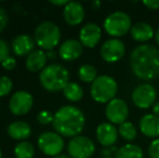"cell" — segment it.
Listing matches in <instances>:
<instances>
[{
    "instance_id": "obj_1",
    "label": "cell",
    "mask_w": 159,
    "mask_h": 158,
    "mask_svg": "<svg viewBox=\"0 0 159 158\" xmlns=\"http://www.w3.org/2000/svg\"><path fill=\"white\" fill-rule=\"evenodd\" d=\"M130 68L138 79L149 82L159 76V49L153 44L136 46L130 53Z\"/></svg>"
},
{
    "instance_id": "obj_2",
    "label": "cell",
    "mask_w": 159,
    "mask_h": 158,
    "mask_svg": "<svg viewBox=\"0 0 159 158\" xmlns=\"http://www.w3.org/2000/svg\"><path fill=\"white\" fill-rule=\"evenodd\" d=\"M53 128L62 137L75 138L80 135L86 126L82 111L74 105H65L57 111L53 117Z\"/></svg>"
},
{
    "instance_id": "obj_3",
    "label": "cell",
    "mask_w": 159,
    "mask_h": 158,
    "mask_svg": "<svg viewBox=\"0 0 159 158\" xmlns=\"http://www.w3.org/2000/svg\"><path fill=\"white\" fill-rule=\"evenodd\" d=\"M39 80L47 91L59 92L63 91L69 82V73L61 64H50L40 73Z\"/></svg>"
},
{
    "instance_id": "obj_4",
    "label": "cell",
    "mask_w": 159,
    "mask_h": 158,
    "mask_svg": "<svg viewBox=\"0 0 159 158\" xmlns=\"http://www.w3.org/2000/svg\"><path fill=\"white\" fill-rule=\"evenodd\" d=\"M118 92V84L109 75H100L91 84L90 95L96 103L107 104L116 97Z\"/></svg>"
},
{
    "instance_id": "obj_5",
    "label": "cell",
    "mask_w": 159,
    "mask_h": 158,
    "mask_svg": "<svg viewBox=\"0 0 159 158\" xmlns=\"http://www.w3.org/2000/svg\"><path fill=\"white\" fill-rule=\"evenodd\" d=\"M132 20L128 13L124 11H115L105 17L103 22V28L111 38H118L126 36L132 27Z\"/></svg>"
},
{
    "instance_id": "obj_6",
    "label": "cell",
    "mask_w": 159,
    "mask_h": 158,
    "mask_svg": "<svg viewBox=\"0 0 159 158\" xmlns=\"http://www.w3.org/2000/svg\"><path fill=\"white\" fill-rule=\"evenodd\" d=\"M61 40L60 27L53 22L44 21L35 29V42L43 50H53Z\"/></svg>"
},
{
    "instance_id": "obj_7",
    "label": "cell",
    "mask_w": 159,
    "mask_h": 158,
    "mask_svg": "<svg viewBox=\"0 0 159 158\" xmlns=\"http://www.w3.org/2000/svg\"><path fill=\"white\" fill-rule=\"evenodd\" d=\"M157 99V90L149 82H143L133 89L131 94L132 103L140 110L153 107Z\"/></svg>"
},
{
    "instance_id": "obj_8",
    "label": "cell",
    "mask_w": 159,
    "mask_h": 158,
    "mask_svg": "<svg viewBox=\"0 0 159 158\" xmlns=\"http://www.w3.org/2000/svg\"><path fill=\"white\" fill-rule=\"evenodd\" d=\"M67 152L71 158H90L95 153V144L86 135H77L69 140Z\"/></svg>"
},
{
    "instance_id": "obj_9",
    "label": "cell",
    "mask_w": 159,
    "mask_h": 158,
    "mask_svg": "<svg viewBox=\"0 0 159 158\" xmlns=\"http://www.w3.org/2000/svg\"><path fill=\"white\" fill-rule=\"evenodd\" d=\"M38 147L44 155L55 157L64 148V139L57 132H43L38 137Z\"/></svg>"
},
{
    "instance_id": "obj_10",
    "label": "cell",
    "mask_w": 159,
    "mask_h": 158,
    "mask_svg": "<svg viewBox=\"0 0 159 158\" xmlns=\"http://www.w3.org/2000/svg\"><path fill=\"white\" fill-rule=\"evenodd\" d=\"M105 116L108 122L113 124H121L127 121L129 117V106L125 100L120 97H115L106 104Z\"/></svg>"
},
{
    "instance_id": "obj_11",
    "label": "cell",
    "mask_w": 159,
    "mask_h": 158,
    "mask_svg": "<svg viewBox=\"0 0 159 158\" xmlns=\"http://www.w3.org/2000/svg\"><path fill=\"white\" fill-rule=\"evenodd\" d=\"M126 53V46L118 38H109L105 40L100 49L101 57L106 63H117L124 57Z\"/></svg>"
},
{
    "instance_id": "obj_12",
    "label": "cell",
    "mask_w": 159,
    "mask_h": 158,
    "mask_svg": "<svg viewBox=\"0 0 159 158\" xmlns=\"http://www.w3.org/2000/svg\"><path fill=\"white\" fill-rule=\"evenodd\" d=\"M34 99L33 95L27 91H17L11 97L9 102V108L11 113L16 116H23L30 113L33 108Z\"/></svg>"
},
{
    "instance_id": "obj_13",
    "label": "cell",
    "mask_w": 159,
    "mask_h": 158,
    "mask_svg": "<svg viewBox=\"0 0 159 158\" xmlns=\"http://www.w3.org/2000/svg\"><path fill=\"white\" fill-rule=\"evenodd\" d=\"M95 137L98 142L103 147H111L115 146L118 141V128H116L115 124H111L108 121L101 122L95 130Z\"/></svg>"
},
{
    "instance_id": "obj_14",
    "label": "cell",
    "mask_w": 159,
    "mask_h": 158,
    "mask_svg": "<svg viewBox=\"0 0 159 158\" xmlns=\"http://www.w3.org/2000/svg\"><path fill=\"white\" fill-rule=\"evenodd\" d=\"M102 38V29L95 23H88L79 32V41L84 47L93 49Z\"/></svg>"
},
{
    "instance_id": "obj_15",
    "label": "cell",
    "mask_w": 159,
    "mask_h": 158,
    "mask_svg": "<svg viewBox=\"0 0 159 158\" xmlns=\"http://www.w3.org/2000/svg\"><path fill=\"white\" fill-rule=\"evenodd\" d=\"M84 8L80 2L77 1H69L64 7L63 10V17L68 25L77 26L82 23L84 20Z\"/></svg>"
},
{
    "instance_id": "obj_16",
    "label": "cell",
    "mask_w": 159,
    "mask_h": 158,
    "mask_svg": "<svg viewBox=\"0 0 159 158\" xmlns=\"http://www.w3.org/2000/svg\"><path fill=\"white\" fill-rule=\"evenodd\" d=\"M139 129L144 137L157 139L159 137V116L155 114H145L139 120Z\"/></svg>"
},
{
    "instance_id": "obj_17",
    "label": "cell",
    "mask_w": 159,
    "mask_h": 158,
    "mask_svg": "<svg viewBox=\"0 0 159 158\" xmlns=\"http://www.w3.org/2000/svg\"><path fill=\"white\" fill-rule=\"evenodd\" d=\"M82 48H84V46L80 43L79 40L67 39L60 46L59 55L63 61H75L82 54V50H84Z\"/></svg>"
},
{
    "instance_id": "obj_18",
    "label": "cell",
    "mask_w": 159,
    "mask_h": 158,
    "mask_svg": "<svg viewBox=\"0 0 159 158\" xmlns=\"http://www.w3.org/2000/svg\"><path fill=\"white\" fill-rule=\"evenodd\" d=\"M130 35L133 40L143 44L149 41L151 39L155 38V30L151 24L146 23V22H138L132 25Z\"/></svg>"
},
{
    "instance_id": "obj_19",
    "label": "cell",
    "mask_w": 159,
    "mask_h": 158,
    "mask_svg": "<svg viewBox=\"0 0 159 158\" xmlns=\"http://www.w3.org/2000/svg\"><path fill=\"white\" fill-rule=\"evenodd\" d=\"M34 47H35V39L26 34L17 35L12 41V50L17 56L28 55L33 52Z\"/></svg>"
},
{
    "instance_id": "obj_20",
    "label": "cell",
    "mask_w": 159,
    "mask_h": 158,
    "mask_svg": "<svg viewBox=\"0 0 159 158\" xmlns=\"http://www.w3.org/2000/svg\"><path fill=\"white\" fill-rule=\"evenodd\" d=\"M47 54L42 50H35L27 55L25 65L30 72L32 73H41L47 64Z\"/></svg>"
},
{
    "instance_id": "obj_21",
    "label": "cell",
    "mask_w": 159,
    "mask_h": 158,
    "mask_svg": "<svg viewBox=\"0 0 159 158\" xmlns=\"http://www.w3.org/2000/svg\"><path fill=\"white\" fill-rule=\"evenodd\" d=\"M7 131L11 139L16 141H24L32 134V127L25 121H14L9 124Z\"/></svg>"
},
{
    "instance_id": "obj_22",
    "label": "cell",
    "mask_w": 159,
    "mask_h": 158,
    "mask_svg": "<svg viewBox=\"0 0 159 158\" xmlns=\"http://www.w3.org/2000/svg\"><path fill=\"white\" fill-rule=\"evenodd\" d=\"M115 158H144V152L138 144L127 143L118 147Z\"/></svg>"
},
{
    "instance_id": "obj_23",
    "label": "cell",
    "mask_w": 159,
    "mask_h": 158,
    "mask_svg": "<svg viewBox=\"0 0 159 158\" xmlns=\"http://www.w3.org/2000/svg\"><path fill=\"white\" fill-rule=\"evenodd\" d=\"M63 94L69 102L76 103V102H79L84 97V89L77 82L69 81L67 84V86L64 88Z\"/></svg>"
},
{
    "instance_id": "obj_24",
    "label": "cell",
    "mask_w": 159,
    "mask_h": 158,
    "mask_svg": "<svg viewBox=\"0 0 159 158\" xmlns=\"http://www.w3.org/2000/svg\"><path fill=\"white\" fill-rule=\"evenodd\" d=\"M118 133L125 141H127L128 143H132L138 137V129L132 122L125 121L124 124L118 126Z\"/></svg>"
},
{
    "instance_id": "obj_25",
    "label": "cell",
    "mask_w": 159,
    "mask_h": 158,
    "mask_svg": "<svg viewBox=\"0 0 159 158\" xmlns=\"http://www.w3.org/2000/svg\"><path fill=\"white\" fill-rule=\"evenodd\" d=\"M98 76V70L92 64H84L78 70V77L86 84H92Z\"/></svg>"
},
{
    "instance_id": "obj_26",
    "label": "cell",
    "mask_w": 159,
    "mask_h": 158,
    "mask_svg": "<svg viewBox=\"0 0 159 158\" xmlns=\"http://www.w3.org/2000/svg\"><path fill=\"white\" fill-rule=\"evenodd\" d=\"M14 155L16 158H33L35 155V147L30 142L22 141L15 146Z\"/></svg>"
},
{
    "instance_id": "obj_27",
    "label": "cell",
    "mask_w": 159,
    "mask_h": 158,
    "mask_svg": "<svg viewBox=\"0 0 159 158\" xmlns=\"http://www.w3.org/2000/svg\"><path fill=\"white\" fill-rule=\"evenodd\" d=\"M13 88V82L9 77L0 76V97H3L11 92Z\"/></svg>"
},
{
    "instance_id": "obj_28",
    "label": "cell",
    "mask_w": 159,
    "mask_h": 158,
    "mask_svg": "<svg viewBox=\"0 0 159 158\" xmlns=\"http://www.w3.org/2000/svg\"><path fill=\"white\" fill-rule=\"evenodd\" d=\"M147 153H148V156L151 158H159V138L153 140L149 143Z\"/></svg>"
},
{
    "instance_id": "obj_29",
    "label": "cell",
    "mask_w": 159,
    "mask_h": 158,
    "mask_svg": "<svg viewBox=\"0 0 159 158\" xmlns=\"http://www.w3.org/2000/svg\"><path fill=\"white\" fill-rule=\"evenodd\" d=\"M53 117L54 115L51 114L49 111H41L37 115V120L41 124H49L50 122H53Z\"/></svg>"
},
{
    "instance_id": "obj_30",
    "label": "cell",
    "mask_w": 159,
    "mask_h": 158,
    "mask_svg": "<svg viewBox=\"0 0 159 158\" xmlns=\"http://www.w3.org/2000/svg\"><path fill=\"white\" fill-rule=\"evenodd\" d=\"M1 65H2V67H3L4 70H12L13 68L16 66V61H15V59L13 56H10V55H9L8 57H6V59L2 61Z\"/></svg>"
},
{
    "instance_id": "obj_31",
    "label": "cell",
    "mask_w": 159,
    "mask_h": 158,
    "mask_svg": "<svg viewBox=\"0 0 159 158\" xmlns=\"http://www.w3.org/2000/svg\"><path fill=\"white\" fill-rule=\"evenodd\" d=\"M9 56V46L3 39H0V63Z\"/></svg>"
},
{
    "instance_id": "obj_32",
    "label": "cell",
    "mask_w": 159,
    "mask_h": 158,
    "mask_svg": "<svg viewBox=\"0 0 159 158\" xmlns=\"http://www.w3.org/2000/svg\"><path fill=\"white\" fill-rule=\"evenodd\" d=\"M8 14H7L6 10L2 7H0V33L3 32V29L8 25Z\"/></svg>"
},
{
    "instance_id": "obj_33",
    "label": "cell",
    "mask_w": 159,
    "mask_h": 158,
    "mask_svg": "<svg viewBox=\"0 0 159 158\" xmlns=\"http://www.w3.org/2000/svg\"><path fill=\"white\" fill-rule=\"evenodd\" d=\"M147 9L152 11H155L159 9V0H144L142 2Z\"/></svg>"
},
{
    "instance_id": "obj_34",
    "label": "cell",
    "mask_w": 159,
    "mask_h": 158,
    "mask_svg": "<svg viewBox=\"0 0 159 158\" xmlns=\"http://www.w3.org/2000/svg\"><path fill=\"white\" fill-rule=\"evenodd\" d=\"M118 148L116 146H111V147H103L102 156L103 157H111V155L117 152Z\"/></svg>"
},
{
    "instance_id": "obj_35",
    "label": "cell",
    "mask_w": 159,
    "mask_h": 158,
    "mask_svg": "<svg viewBox=\"0 0 159 158\" xmlns=\"http://www.w3.org/2000/svg\"><path fill=\"white\" fill-rule=\"evenodd\" d=\"M68 2H69L68 0H52V1H50V3L57 7H65Z\"/></svg>"
},
{
    "instance_id": "obj_36",
    "label": "cell",
    "mask_w": 159,
    "mask_h": 158,
    "mask_svg": "<svg viewBox=\"0 0 159 158\" xmlns=\"http://www.w3.org/2000/svg\"><path fill=\"white\" fill-rule=\"evenodd\" d=\"M46 54H47V57H48V59H50V60H54L55 57H57V52H55L54 50L48 51Z\"/></svg>"
},
{
    "instance_id": "obj_37",
    "label": "cell",
    "mask_w": 159,
    "mask_h": 158,
    "mask_svg": "<svg viewBox=\"0 0 159 158\" xmlns=\"http://www.w3.org/2000/svg\"><path fill=\"white\" fill-rule=\"evenodd\" d=\"M152 110H153V114H155L156 116H159V101H157L154 104Z\"/></svg>"
},
{
    "instance_id": "obj_38",
    "label": "cell",
    "mask_w": 159,
    "mask_h": 158,
    "mask_svg": "<svg viewBox=\"0 0 159 158\" xmlns=\"http://www.w3.org/2000/svg\"><path fill=\"white\" fill-rule=\"evenodd\" d=\"M92 7H93V9H100V7H101V2L100 1H98V0H96V1H93L92 2Z\"/></svg>"
},
{
    "instance_id": "obj_39",
    "label": "cell",
    "mask_w": 159,
    "mask_h": 158,
    "mask_svg": "<svg viewBox=\"0 0 159 158\" xmlns=\"http://www.w3.org/2000/svg\"><path fill=\"white\" fill-rule=\"evenodd\" d=\"M155 40L157 42V44L159 46V27L157 28V30L155 32Z\"/></svg>"
},
{
    "instance_id": "obj_40",
    "label": "cell",
    "mask_w": 159,
    "mask_h": 158,
    "mask_svg": "<svg viewBox=\"0 0 159 158\" xmlns=\"http://www.w3.org/2000/svg\"><path fill=\"white\" fill-rule=\"evenodd\" d=\"M52 158H69V156H67V155H64V154H60V155H57V156L52 157Z\"/></svg>"
},
{
    "instance_id": "obj_41",
    "label": "cell",
    "mask_w": 159,
    "mask_h": 158,
    "mask_svg": "<svg viewBox=\"0 0 159 158\" xmlns=\"http://www.w3.org/2000/svg\"><path fill=\"white\" fill-rule=\"evenodd\" d=\"M0 158H2V152H1V150H0Z\"/></svg>"
},
{
    "instance_id": "obj_42",
    "label": "cell",
    "mask_w": 159,
    "mask_h": 158,
    "mask_svg": "<svg viewBox=\"0 0 159 158\" xmlns=\"http://www.w3.org/2000/svg\"><path fill=\"white\" fill-rule=\"evenodd\" d=\"M102 158H114V157H102Z\"/></svg>"
}]
</instances>
